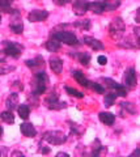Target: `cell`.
I'll return each mask as SVG.
<instances>
[{
  "instance_id": "1",
  "label": "cell",
  "mask_w": 140,
  "mask_h": 157,
  "mask_svg": "<svg viewBox=\"0 0 140 157\" xmlns=\"http://www.w3.org/2000/svg\"><path fill=\"white\" fill-rule=\"evenodd\" d=\"M47 82H49V76L45 71H41V72H37L36 76H34V89H33V96L36 97H40L41 94L46 92V86H47Z\"/></svg>"
},
{
  "instance_id": "2",
  "label": "cell",
  "mask_w": 140,
  "mask_h": 157,
  "mask_svg": "<svg viewBox=\"0 0 140 157\" xmlns=\"http://www.w3.org/2000/svg\"><path fill=\"white\" fill-rule=\"evenodd\" d=\"M124 30H126V25H124L123 20L120 17H115L112 22H110V26H109V34L110 37L115 41H118L123 37Z\"/></svg>"
},
{
  "instance_id": "3",
  "label": "cell",
  "mask_w": 140,
  "mask_h": 157,
  "mask_svg": "<svg viewBox=\"0 0 140 157\" xmlns=\"http://www.w3.org/2000/svg\"><path fill=\"white\" fill-rule=\"evenodd\" d=\"M43 140L47 141V143H50L52 145H62V144H64L66 143V140H67V136L64 132H62V131H47L43 134Z\"/></svg>"
},
{
  "instance_id": "4",
  "label": "cell",
  "mask_w": 140,
  "mask_h": 157,
  "mask_svg": "<svg viewBox=\"0 0 140 157\" xmlns=\"http://www.w3.org/2000/svg\"><path fill=\"white\" fill-rule=\"evenodd\" d=\"M4 46H6V48H4V54L8 56H12L14 59L20 58L21 56V52H22V46L18 45V43L16 42H11V41H4Z\"/></svg>"
},
{
  "instance_id": "5",
  "label": "cell",
  "mask_w": 140,
  "mask_h": 157,
  "mask_svg": "<svg viewBox=\"0 0 140 157\" xmlns=\"http://www.w3.org/2000/svg\"><path fill=\"white\" fill-rule=\"evenodd\" d=\"M52 36H55L60 42H63L68 46L79 45V39H77V37L71 32H56V33L52 34Z\"/></svg>"
},
{
  "instance_id": "6",
  "label": "cell",
  "mask_w": 140,
  "mask_h": 157,
  "mask_svg": "<svg viewBox=\"0 0 140 157\" xmlns=\"http://www.w3.org/2000/svg\"><path fill=\"white\" fill-rule=\"evenodd\" d=\"M46 106L49 107L50 110H62V109H64V107H67V104L63 101H60L56 93L52 92L51 94H49V97L46 98Z\"/></svg>"
},
{
  "instance_id": "7",
  "label": "cell",
  "mask_w": 140,
  "mask_h": 157,
  "mask_svg": "<svg viewBox=\"0 0 140 157\" xmlns=\"http://www.w3.org/2000/svg\"><path fill=\"white\" fill-rule=\"evenodd\" d=\"M123 82H124V86L126 88H132L136 86L138 84V78H136V72H135V68L134 67H130L124 72V76H123Z\"/></svg>"
},
{
  "instance_id": "8",
  "label": "cell",
  "mask_w": 140,
  "mask_h": 157,
  "mask_svg": "<svg viewBox=\"0 0 140 157\" xmlns=\"http://www.w3.org/2000/svg\"><path fill=\"white\" fill-rule=\"evenodd\" d=\"M13 13V17L11 20V24H9V28H11V30L16 34H21L24 32V24L20 18V13H18L16 9L12 12Z\"/></svg>"
},
{
  "instance_id": "9",
  "label": "cell",
  "mask_w": 140,
  "mask_h": 157,
  "mask_svg": "<svg viewBox=\"0 0 140 157\" xmlns=\"http://www.w3.org/2000/svg\"><path fill=\"white\" fill-rule=\"evenodd\" d=\"M49 17V12L43 11V9H34L28 14V20L30 22H41Z\"/></svg>"
},
{
  "instance_id": "10",
  "label": "cell",
  "mask_w": 140,
  "mask_h": 157,
  "mask_svg": "<svg viewBox=\"0 0 140 157\" xmlns=\"http://www.w3.org/2000/svg\"><path fill=\"white\" fill-rule=\"evenodd\" d=\"M88 2L86 0H76L72 4V8H74V13L76 16H84L88 11Z\"/></svg>"
},
{
  "instance_id": "11",
  "label": "cell",
  "mask_w": 140,
  "mask_h": 157,
  "mask_svg": "<svg viewBox=\"0 0 140 157\" xmlns=\"http://www.w3.org/2000/svg\"><path fill=\"white\" fill-rule=\"evenodd\" d=\"M84 43H85V45H88L89 47H92L96 51L104 50V43L101 42V41H98V39L90 37V36H85L84 37Z\"/></svg>"
},
{
  "instance_id": "12",
  "label": "cell",
  "mask_w": 140,
  "mask_h": 157,
  "mask_svg": "<svg viewBox=\"0 0 140 157\" xmlns=\"http://www.w3.org/2000/svg\"><path fill=\"white\" fill-rule=\"evenodd\" d=\"M20 131L22 132V135L26 137H34L37 135V130L34 128V126L32 123H29V122H25V123H22L20 126Z\"/></svg>"
},
{
  "instance_id": "13",
  "label": "cell",
  "mask_w": 140,
  "mask_h": 157,
  "mask_svg": "<svg viewBox=\"0 0 140 157\" xmlns=\"http://www.w3.org/2000/svg\"><path fill=\"white\" fill-rule=\"evenodd\" d=\"M45 47H46L49 51L55 52V51H58V50H59V48L62 47V42H60L55 36H52V37L49 39V41L45 43Z\"/></svg>"
},
{
  "instance_id": "14",
  "label": "cell",
  "mask_w": 140,
  "mask_h": 157,
  "mask_svg": "<svg viewBox=\"0 0 140 157\" xmlns=\"http://www.w3.org/2000/svg\"><path fill=\"white\" fill-rule=\"evenodd\" d=\"M72 73H74V78H75L77 82H79L80 85H83V86H85V88H90L92 81H89L88 78L84 76V73L81 72V71H74Z\"/></svg>"
},
{
  "instance_id": "15",
  "label": "cell",
  "mask_w": 140,
  "mask_h": 157,
  "mask_svg": "<svg viewBox=\"0 0 140 157\" xmlns=\"http://www.w3.org/2000/svg\"><path fill=\"white\" fill-rule=\"evenodd\" d=\"M98 117H100V121L102 122L104 124L112 126V124H114V122H115V115L113 114V113H108V111H101Z\"/></svg>"
},
{
  "instance_id": "16",
  "label": "cell",
  "mask_w": 140,
  "mask_h": 157,
  "mask_svg": "<svg viewBox=\"0 0 140 157\" xmlns=\"http://www.w3.org/2000/svg\"><path fill=\"white\" fill-rule=\"evenodd\" d=\"M49 64H50V68L52 72L55 73H60L62 70H63V62H62V59L59 58H51L49 60Z\"/></svg>"
},
{
  "instance_id": "17",
  "label": "cell",
  "mask_w": 140,
  "mask_h": 157,
  "mask_svg": "<svg viewBox=\"0 0 140 157\" xmlns=\"http://www.w3.org/2000/svg\"><path fill=\"white\" fill-rule=\"evenodd\" d=\"M17 105H18V94H17V93H12V94L7 98L6 106H7L8 110L13 111L14 109H17V107H18Z\"/></svg>"
},
{
  "instance_id": "18",
  "label": "cell",
  "mask_w": 140,
  "mask_h": 157,
  "mask_svg": "<svg viewBox=\"0 0 140 157\" xmlns=\"http://www.w3.org/2000/svg\"><path fill=\"white\" fill-rule=\"evenodd\" d=\"M88 11L93 12L96 14H101L105 12V8H104V4L102 2H93V3H89L88 4Z\"/></svg>"
},
{
  "instance_id": "19",
  "label": "cell",
  "mask_w": 140,
  "mask_h": 157,
  "mask_svg": "<svg viewBox=\"0 0 140 157\" xmlns=\"http://www.w3.org/2000/svg\"><path fill=\"white\" fill-rule=\"evenodd\" d=\"M102 4H104L105 11L112 12V11H115L120 6V0H102Z\"/></svg>"
},
{
  "instance_id": "20",
  "label": "cell",
  "mask_w": 140,
  "mask_h": 157,
  "mask_svg": "<svg viewBox=\"0 0 140 157\" xmlns=\"http://www.w3.org/2000/svg\"><path fill=\"white\" fill-rule=\"evenodd\" d=\"M0 119H2L3 122H6V123H8V124H12L14 122V115L12 114L11 110H7V111L0 113Z\"/></svg>"
},
{
  "instance_id": "21",
  "label": "cell",
  "mask_w": 140,
  "mask_h": 157,
  "mask_svg": "<svg viewBox=\"0 0 140 157\" xmlns=\"http://www.w3.org/2000/svg\"><path fill=\"white\" fill-rule=\"evenodd\" d=\"M76 58L79 59V62L83 66H85V67L89 66V63H90V55H89L88 52H79V54H76Z\"/></svg>"
},
{
  "instance_id": "22",
  "label": "cell",
  "mask_w": 140,
  "mask_h": 157,
  "mask_svg": "<svg viewBox=\"0 0 140 157\" xmlns=\"http://www.w3.org/2000/svg\"><path fill=\"white\" fill-rule=\"evenodd\" d=\"M43 63H45V60H43V58L41 55L36 56L34 59H29V60L25 62V64L28 67H38V66H42Z\"/></svg>"
},
{
  "instance_id": "23",
  "label": "cell",
  "mask_w": 140,
  "mask_h": 157,
  "mask_svg": "<svg viewBox=\"0 0 140 157\" xmlns=\"http://www.w3.org/2000/svg\"><path fill=\"white\" fill-rule=\"evenodd\" d=\"M17 113H18V115H20V118H22V119H28L29 114H30V109H29L28 105H20L17 107Z\"/></svg>"
},
{
  "instance_id": "24",
  "label": "cell",
  "mask_w": 140,
  "mask_h": 157,
  "mask_svg": "<svg viewBox=\"0 0 140 157\" xmlns=\"http://www.w3.org/2000/svg\"><path fill=\"white\" fill-rule=\"evenodd\" d=\"M120 109H122V111H126V114H135L136 113V107L131 102H122L120 104Z\"/></svg>"
},
{
  "instance_id": "25",
  "label": "cell",
  "mask_w": 140,
  "mask_h": 157,
  "mask_svg": "<svg viewBox=\"0 0 140 157\" xmlns=\"http://www.w3.org/2000/svg\"><path fill=\"white\" fill-rule=\"evenodd\" d=\"M115 100H117V93H108L104 98V104L106 107H110V106L114 105Z\"/></svg>"
},
{
  "instance_id": "26",
  "label": "cell",
  "mask_w": 140,
  "mask_h": 157,
  "mask_svg": "<svg viewBox=\"0 0 140 157\" xmlns=\"http://www.w3.org/2000/svg\"><path fill=\"white\" fill-rule=\"evenodd\" d=\"M0 11L6 13H12L14 9L11 8V0H0Z\"/></svg>"
},
{
  "instance_id": "27",
  "label": "cell",
  "mask_w": 140,
  "mask_h": 157,
  "mask_svg": "<svg viewBox=\"0 0 140 157\" xmlns=\"http://www.w3.org/2000/svg\"><path fill=\"white\" fill-rule=\"evenodd\" d=\"M74 25L76 26V28H80V29H83V30H89L90 29V26H92V24H90V20H81V21H77V22H75Z\"/></svg>"
},
{
  "instance_id": "28",
  "label": "cell",
  "mask_w": 140,
  "mask_h": 157,
  "mask_svg": "<svg viewBox=\"0 0 140 157\" xmlns=\"http://www.w3.org/2000/svg\"><path fill=\"white\" fill-rule=\"evenodd\" d=\"M64 89H66V92L68 93L70 96H72V97H76V98H83V97H84V94H83L81 92L76 90V89H74V88H71V86H64Z\"/></svg>"
},
{
  "instance_id": "29",
  "label": "cell",
  "mask_w": 140,
  "mask_h": 157,
  "mask_svg": "<svg viewBox=\"0 0 140 157\" xmlns=\"http://www.w3.org/2000/svg\"><path fill=\"white\" fill-rule=\"evenodd\" d=\"M92 148H93V151H92V155H93V156H97V155L100 153V151L102 149V145H101V143H100V140H98V139H96V140H94L93 147H92Z\"/></svg>"
},
{
  "instance_id": "30",
  "label": "cell",
  "mask_w": 140,
  "mask_h": 157,
  "mask_svg": "<svg viewBox=\"0 0 140 157\" xmlns=\"http://www.w3.org/2000/svg\"><path fill=\"white\" fill-rule=\"evenodd\" d=\"M102 81H105V82H106V85H108L109 88H114V89H117V88L120 85V84H118L117 81H114L113 78H109V77H104V78H102Z\"/></svg>"
},
{
  "instance_id": "31",
  "label": "cell",
  "mask_w": 140,
  "mask_h": 157,
  "mask_svg": "<svg viewBox=\"0 0 140 157\" xmlns=\"http://www.w3.org/2000/svg\"><path fill=\"white\" fill-rule=\"evenodd\" d=\"M90 88H92L93 90H96L97 93H100V94H104V93H105V88L101 85V84H97V82H92Z\"/></svg>"
},
{
  "instance_id": "32",
  "label": "cell",
  "mask_w": 140,
  "mask_h": 157,
  "mask_svg": "<svg viewBox=\"0 0 140 157\" xmlns=\"http://www.w3.org/2000/svg\"><path fill=\"white\" fill-rule=\"evenodd\" d=\"M115 92H117V96H120V97H126L127 96V88L124 85H119L117 89H115Z\"/></svg>"
},
{
  "instance_id": "33",
  "label": "cell",
  "mask_w": 140,
  "mask_h": 157,
  "mask_svg": "<svg viewBox=\"0 0 140 157\" xmlns=\"http://www.w3.org/2000/svg\"><path fill=\"white\" fill-rule=\"evenodd\" d=\"M134 32H135V36H136V46L140 47V28H135L134 29Z\"/></svg>"
},
{
  "instance_id": "34",
  "label": "cell",
  "mask_w": 140,
  "mask_h": 157,
  "mask_svg": "<svg viewBox=\"0 0 140 157\" xmlns=\"http://www.w3.org/2000/svg\"><path fill=\"white\" fill-rule=\"evenodd\" d=\"M54 2V4H56V6H66V4L71 3V0H52Z\"/></svg>"
},
{
  "instance_id": "35",
  "label": "cell",
  "mask_w": 140,
  "mask_h": 157,
  "mask_svg": "<svg viewBox=\"0 0 140 157\" xmlns=\"http://www.w3.org/2000/svg\"><path fill=\"white\" fill-rule=\"evenodd\" d=\"M13 70H14V67H3V68H0V75H6V73Z\"/></svg>"
},
{
  "instance_id": "36",
  "label": "cell",
  "mask_w": 140,
  "mask_h": 157,
  "mask_svg": "<svg viewBox=\"0 0 140 157\" xmlns=\"http://www.w3.org/2000/svg\"><path fill=\"white\" fill-rule=\"evenodd\" d=\"M97 60H98V63H100L101 66H105L106 63H108V58H106V56H104V55H100Z\"/></svg>"
},
{
  "instance_id": "37",
  "label": "cell",
  "mask_w": 140,
  "mask_h": 157,
  "mask_svg": "<svg viewBox=\"0 0 140 157\" xmlns=\"http://www.w3.org/2000/svg\"><path fill=\"white\" fill-rule=\"evenodd\" d=\"M8 153V148L7 147H0V156H6Z\"/></svg>"
},
{
  "instance_id": "38",
  "label": "cell",
  "mask_w": 140,
  "mask_h": 157,
  "mask_svg": "<svg viewBox=\"0 0 140 157\" xmlns=\"http://www.w3.org/2000/svg\"><path fill=\"white\" fill-rule=\"evenodd\" d=\"M135 21H136L138 24H140V7L138 8V11H136V14H135Z\"/></svg>"
},
{
  "instance_id": "39",
  "label": "cell",
  "mask_w": 140,
  "mask_h": 157,
  "mask_svg": "<svg viewBox=\"0 0 140 157\" xmlns=\"http://www.w3.org/2000/svg\"><path fill=\"white\" fill-rule=\"evenodd\" d=\"M130 156H131V157H135V156H140V148H136V149H135V151H134V152H132V153L130 155Z\"/></svg>"
},
{
  "instance_id": "40",
  "label": "cell",
  "mask_w": 140,
  "mask_h": 157,
  "mask_svg": "<svg viewBox=\"0 0 140 157\" xmlns=\"http://www.w3.org/2000/svg\"><path fill=\"white\" fill-rule=\"evenodd\" d=\"M24 153H21V152H18V151H14L13 153H12V156H22Z\"/></svg>"
},
{
  "instance_id": "41",
  "label": "cell",
  "mask_w": 140,
  "mask_h": 157,
  "mask_svg": "<svg viewBox=\"0 0 140 157\" xmlns=\"http://www.w3.org/2000/svg\"><path fill=\"white\" fill-rule=\"evenodd\" d=\"M56 156H58V157H59V156H64V157H68V153H64V152H59V153H58Z\"/></svg>"
},
{
  "instance_id": "42",
  "label": "cell",
  "mask_w": 140,
  "mask_h": 157,
  "mask_svg": "<svg viewBox=\"0 0 140 157\" xmlns=\"http://www.w3.org/2000/svg\"><path fill=\"white\" fill-rule=\"evenodd\" d=\"M2 136H3V127L0 126V139H2Z\"/></svg>"
},
{
  "instance_id": "43",
  "label": "cell",
  "mask_w": 140,
  "mask_h": 157,
  "mask_svg": "<svg viewBox=\"0 0 140 157\" xmlns=\"http://www.w3.org/2000/svg\"><path fill=\"white\" fill-rule=\"evenodd\" d=\"M0 22H2V16H0Z\"/></svg>"
}]
</instances>
